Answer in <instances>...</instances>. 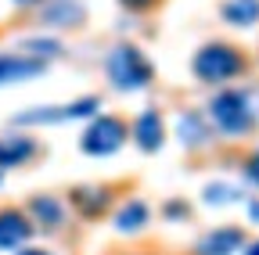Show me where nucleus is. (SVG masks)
Masks as SVG:
<instances>
[{
    "label": "nucleus",
    "mask_w": 259,
    "mask_h": 255,
    "mask_svg": "<svg viewBox=\"0 0 259 255\" xmlns=\"http://www.w3.org/2000/svg\"><path fill=\"white\" fill-rule=\"evenodd\" d=\"M191 69H194V76L202 83H227V79H234V76H241L248 69V58L234 43H205L198 54H194Z\"/></svg>",
    "instance_id": "obj_1"
},
{
    "label": "nucleus",
    "mask_w": 259,
    "mask_h": 255,
    "mask_svg": "<svg viewBox=\"0 0 259 255\" xmlns=\"http://www.w3.org/2000/svg\"><path fill=\"white\" fill-rule=\"evenodd\" d=\"M105 69H108L112 86H119V90H141V86H148L151 76H155L151 61H148L134 43H119V47L108 54Z\"/></svg>",
    "instance_id": "obj_2"
},
{
    "label": "nucleus",
    "mask_w": 259,
    "mask_h": 255,
    "mask_svg": "<svg viewBox=\"0 0 259 255\" xmlns=\"http://www.w3.org/2000/svg\"><path fill=\"white\" fill-rule=\"evenodd\" d=\"M209 115H212V122L220 126V130L231 133V137L248 133L252 122H255V115H252V108H248V97H245L241 90H223V93H216L212 105H209Z\"/></svg>",
    "instance_id": "obj_3"
},
{
    "label": "nucleus",
    "mask_w": 259,
    "mask_h": 255,
    "mask_svg": "<svg viewBox=\"0 0 259 255\" xmlns=\"http://www.w3.org/2000/svg\"><path fill=\"white\" fill-rule=\"evenodd\" d=\"M122 140H126V122L115 119V115H101V119H94L87 126L79 147L87 155H112V151L122 147Z\"/></svg>",
    "instance_id": "obj_4"
},
{
    "label": "nucleus",
    "mask_w": 259,
    "mask_h": 255,
    "mask_svg": "<svg viewBox=\"0 0 259 255\" xmlns=\"http://www.w3.org/2000/svg\"><path fill=\"white\" fill-rule=\"evenodd\" d=\"M97 97H83L76 105H65V108H36V112H22L15 122L18 126H51V122H72V119H83V115H94L97 112Z\"/></svg>",
    "instance_id": "obj_5"
},
{
    "label": "nucleus",
    "mask_w": 259,
    "mask_h": 255,
    "mask_svg": "<svg viewBox=\"0 0 259 255\" xmlns=\"http://www.w3.org/2000/svg\"><path fill=\"white\" fill-rule=\"evenodd\" d=\"M241 244H245V230L241 227H220V230H209L194 251L198 255H234Z\"/></svg>",
    "instance_id": "obj_6"
},
{
    "label": "nucleus",
    "mask_w": 259,
    "mask_h": 255,
    "mask_svg": "<svg viewBox=\"0 0 259 255\" xmlns=\"http://www.w3.org/2000/svg\"><path fill=\"white\" fill-rule=\"evenodd\" d=\"M29 223H36L40 230H58L61 223H65V209H61V201L58 198H51V194H36L29 201Z\"/></svg>",
    "instance_id": "obj_7"
},
{
    "label": "nucleus",
    "mask_w": 259,
    "mask_h": 255,
    "mask_svg": "<svg viewBox=\"0 0 259 255\" xmlns=\"http://www.w3.org/2000/svg\"><path fill=\"white\" fill-rule=\"evenodd\" d=\"M44 72V61L29 58V54H4L0 58V86L4 83H22Z\"/></svg>",
    "instance_id": "obj_8"
},
{
    "label": "nucleus",
    "mask_w": 259,
    "mask_h": 255,
    "mask_svg": "<svg viewBox=\"0 0 259 255\" xmlns=\"http://www.w3.org/2000/svg\"><path fill=\"white\" fill-rule=\"evenodd\" d=\"M29 234H32V223L18 209H4V212H0V248H18Z\"/></svg>",
    "instance_id": "obj_9"
},
{
    "label": "nucleus",
    "mask_w": 259,
    "mask_h": 255,
    "mask_svg": "<svg viewBox=\"0 0 259 255\" xmlns=\"http://www.w3.org/2000/svg\"><path fill=\"white\" fill-rule=\"evenodd\" d=\"M72 201H76L79 216L97 219V216L112 205V190H108V187H76V190H72Z\"/></svg>",
    "instance_id": "obj_10"
},
{
    "label": "nucleus",
    "mask_w": 259,
    "mask_h": 255,
    "mask_svg": "<svg viewBox=\"0 0 259 255\" xmlns=\"http://www.w3.org/2000/svg\"><path fill=\"white\" fill-rule=\"evenodd\" d=\"M134 137H137V147L141 151H158L162 140H166V130H162V115L158 112H144L134 126Z\"/></svg>",
    "instance_id": "obj_11"
},
{
    "label": "nucleus",
    "mask_w": 259,
    "mask_h": 255,
    "mask_svg": "<svg viewBox=\"0 0 259 255\" xmlns=\"http://www.w3.org/2000/svg\"><path fill=\"white\" fill-rule=\"evenodd\" d=\"M83 0H47L44 4V22L47 25H79L83 22Z\"/></svg>",
    "instance_id": "obj_12"
},
{
    "label": "nucleus",
    "mask_w": 259,
    "mask_h": 255,
    "mask_svg": "<svg viewBox=\"0 0 259 255\" xmlns=\"http://www.w3.org/2000/svg\"><path fill=\"white\" fill-rule=\"evenodd\" d=\"M220 15L227 25H255L259 22V0H223L220 4Z\"/></svg>",
    "instance_id": "obj_13"
},
{
    "label": "nucleus",
    "mask_w": 259,
    "mask_h": 255,
    "mask_svg": "<svg viewBox=\"0 0 259 255\" xmlns=\"http://www.w3.org/2000/svg\"><path fill=\"white\" fill-rule=\"evenodd\" d=\"M151 219V212H148V205L144 201H126L119 212H115V227L119 230H126V234H134V230H141L144 223Z\"/></svg>",
    "instance_id": "obj_14"
},
{
    "label": "nucleus",
    "mask_w": 259,
    "mask_h": 255,
    "mask_svg": "<svg viewBox=\"0 0 259 255\" xmlns=\"http://www.w3.org/2000/svg\"><path fill=\"white\" fill-rule=\"evenodd\" d=\"M29 155H32L29 137H4L0 140V166H22Z\"/></svg>",
    "instance_id": "obj_15"
},
{
    "label": "nucleus",
    "mask_w": 259,
    "mask_h": 255,
    "mask_svg": "<svg viewBox=\"0 0 259 255\" xmlns=\"http://www.w3.org/2000/svg\"><path fill=\"white\" fill-rule=\"evenodd\" d=\"M22 54H29V58H36V61H47L51 58H58V50H61V43H54V40H25L22 47H18Z\"/></svg>",
    "instance_id": "obj_16"
},
{
    "label": "nucleus",
    "mask_w": 259,
    "mask_h": 255,
    "mask_svg": "<svg viewBox=\"0 0 259 255\" xmlns=\"http://www.w3.org/2000/svg\"><path fill=\"white\" fill-rule=\"evenodd\" d=\"M234 198H238V190L223 187V183H212V187H205V201H212V205H227V201H234Z\"/></svg>",
    "instance_id": "obj_17"
},
{
    "label": "nucleus",
    "mask_w": 259,
    "mask_h": 255,
    "mask_svg": "<svg viewBox=\"0 0 259 255\" xmlns=\"http://www.w3.org/2000/svg\"><path fill=\"white\" fill-rule=\"evenodd\" d=\"M180 126H184V133H187V137H184L187 144H202V140L209 137L205 130H198V119H194V115H184V122H180Z\"/></svg>",
    "instance_id": "obj_18"
},
{
    "label": "nucleus",
    "mask_w": 259,
    "mask_h": 255,
    "mask_svg": "<svg viewBox=\"0 0 259 255\" xmlns=\"http://www.w3.org/2000/svg\"><path fill=\"white\" fill-rule=\"evenodd\" d=\"M245 176H248V180L259 187V151H252V155L245 158Z\"/></svg>",
    "instance_id": "obj_19"
},
{
    "label": "nucleus",
    "mask_w": 259,
    "mask_h": 255,
    "mask_svg": "<svg viewBox=\"0 0 259 255\" xmlns=\"http://www.w3.org/2000/svg\"><path fill=\"white\" fill-rule=\"evenodd\" d=\"M119 4H122L126 11H151V8L162 4V0H119Z\"/></svg>",
    "instance_id": "obj_20"
},
{
    "label": "nucleus",
    "mask_w": 259,
    "mask_h": 255,
    "mask_svg": "<svg viewBox=\"0 0 259 255\" xmlns=\"http://www.w3.org/2000/svg\"><path fill=\"white\" fill-rule=\"evenodd\" d=\"M166 216H187V205L184 201H169L166 205Z\"/></svg>",
    "instance_id": "obj_21"
},
{
    "label": "nucleus",
    "mask_w": 259,
    "mask_h": 255,
    "mask_svg": "<svg viewBox=\"0 0 259 255\" xmlns=\"http://www.w3.org/2000/svg\"><path fill=\"white\" fill-rule=\"evenodd\" d=\"M18 255H51V251H44V248H25V251H18Z\"/></svg>",
    "instance_id": "obj_22"
},
{
    "label": "nucleus",
    "mask_w": 259,
    "mask_h": 255,
    "mask_svg": "<svg viewBox=\"0 0 259 255\" xmlns=\"http://www.w3.org/2000/svg\"><path fill=\"white\" fill-rule=\"evenodd\" d=\"M245 255H259V241H252V244L245 248Z\"/></svg>",
    "instance_id": "obj_23"
},
{
    "label": "nucleus",
    "mask_w": 259,
    "mask_h": 255,
    "mask_svg": "<svg viewBox=\"0 0 259 255\" xmlns=\"http://www.w3.org/2000/svg\"><path fill=\"white\" fill-rule=\"evenodd\" d=\"M18 8H32V4H40V0H15Z\"/></svg>",
    "instance_id": "obj_24"
}]
</instances>
